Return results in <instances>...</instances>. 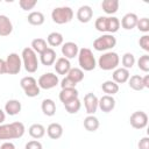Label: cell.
<instances>
[{"label":"cell","instance_id":"30","mask_svg":"<svg viewBox=\"0 0 149 149\" xmlns=\"http://www.w3.org/2000/svg\"><path fill=\"white\" fill-rule=\"evenodd\" d=\"M101 88H102L104 93H106L107 95H113V94L119 92V85L115 81H113V80L104 81L102 85H101Z\"/></svg>","mask_w":149,"mask_h":149},{"label":"cell","instance_id":"18","mask_svg":"<svg viewBox=\"0 0 149 149\" xmlns=\"http://www.w3.org/2000/svg\"><path fill=\"white\" fill-rule=\"evenodd\" d=\"M54 66H55V71L58 74H68V72L71 69L70 61L64 57H59L58 59H56V62L54 63Z\"/></svg>","mask_w":149,"mask_h":149},{"label":"cell","instance_id":"36","mask_svg":"<svg viewBox=\"0 0 149 149\" xmlns=\"http://www.w3.org/2000/svg\"><path fill=\"white\" fill-rule=\"evenodd\" d=\"M137 66L140 70L148 72L149 71V55H143L137 59Z\"/></svg>","mask_w":149,"mask_h":149},{"label":"cell","instance_id":"41","mask_svg":"<svg viewBox=\"0 0 149 149\" xmlns=\"http://www.w3.org/2000/svg\"><path fill=\"white\" fill-rule=\"evenodd\" d=\"M24 149H42V143L37 140H33L26 143Z\"/></svg>","mask_w":149,"mask_h":149},{"label":"cell","instance_id":"2","mask_svg":"<svg viewBox=\"0 0 149 149\" xmlns=\"http://www.w3.org/2000/svg\"><path fill=\"white\" fill-rule=\"evenodd\" d=\"M94 27L98 31L113 35L120 28V20L115 16H99L94 22Z\"/></svg>","mask_w":149,"mask_h":149},{"label":"cell","instance_id":"25","mask_svg":"<svg viewBox=\"0 0 149 149\" xmlns=\"http://www.w3.org/2000/svg\"><path fill=\"white\" fill-rule=\"evenodd\" d=\"M42 112L47 116H54L56 113V104L52 99H44L41 105Z\"/></svg>","mask_w":149,"mask_h":149},{"label":"cell","instance_id":"3","mask_svg":"<svg viewBox=\"0 0 149 149\" xmlns=\"http://www.w3.org/2000/svg\"><path fill=\"white\" fill-rule=\"evenodd\" d=\"M78 63L81 70L84 71H92L97 66V62L94 58L93 52L88 48H81L78 52Z\"/></svg>","mask_w":149,"mask_h":149},{"label":"cell","instance_id":"5","mask_svg":"<svg viewBox=\"0 0 149 149\" xmlns=\"http://www.w3.org/2000/svg\"><path fill=\"white\" fill-rule=\"evenodd\" d=\"M120 63L119 55L114 51H107L102 54L99 59H98V65L101 70L109 71V70H115Z\"/></svg>","mask_w":149,"mask_h":149},{"label":"cell","instance_id":"1","mask_svg":"<svg viewBox=\"0 0 149 149\" xmlns=\"http://www.w3.org/2000/svg\"><path fill=\"white\" fill-rule=\"evenodd\" d=\"M24 130V125L19 121L7 125H0V140L20 139L23 136Z\"/></svg>","mask_w":149,"mask_h":149},{"label":"cell","instance_id":"13","mask_svg":"<svg viewBox=\"0 0 149 149\" xmlns=\"http://www.w3.org/2000/svg\"><path fill=\"white\" fill-rule=\"evenodd\" d=\"M79 52V48L74 42H65L62 45V54L64 56V58L66 59H71L74 58L76 56H78Z\"/></svg>","mask_w":149,"mask_h":149},{"label":"cell","instance_id":"43","mask_svg":"<svg viewBox=\"0 0 149 149\" xmlns=\"http://www.w3.org/2000/svg\"><path fill=\"white\" fill-rule=\"evenodd\" d=\"M7 73V66H6V61L0 58V74Z\"/></svg>","mask_w":149,"mask_h":149},{"label":"cell","instance_id":"42","mask_svg":"<svg viewBox=\"0 0 149 149\" xmlns=\"http://www.w3.org/2000/svg\"><path fill=\"white\" fill-rule=\"evenodd\" d=\"M139 149H149V137L144 136L139 141Z\"/></svg>","mask_w":149,"mask_h":149},{"label":"cell","instance_id":"21","mask_svg":"<svg viewBox=\"0 0 149 149\" xmlns=\"http://www.w3.org/2000/svg\"><path fill=\"white\" fill-rule=\"evenodd\" d=\"M78 94H79V92L77 91V88H63L59 92V100L64 105V104H66L73 99H77Z\"/></svg>","mask_w":149,"mask_h":149},{"label":"cell","instance_id":"4","mask_svg":"<svg viewBox=\"0 0 149 149\" xmlns=\"http://www.w3.org/2000/svg\"><path fill=\"white\" fill-rule=\"evenodd\" d=\"M21 56H22V62H23V66L26 71L29 73L36 72L38 69V59H37L36 52L30 47H27L22 50Z\"/></svg>","mask_w":149,"mask_h":149},{"label":"cell","instance_id":"32","mask_svg":"<svg viewBox=\"0 0 149 149\" xmlns=\"http://www.w3.org/2000/svg\"><path fill=\"white\" fill-rule=\"evenodd\" d=\"M128 85L130 88H133L134 91H142L144 88L143 86V81H142V77L139 74H134L132 77H129L128 79Z\"/></svg>","mask_w":149,"mask_h":149},{"label":"cell","instance_id":"27","mask_svg":"<svg viewBox=\"0 0 149 149\" xmlns=\"http://www.w3.org/2000/svg\"><path fill=\"white\" fill-rule=\"evenodd\" d=\"M27 20H28V22H29L30 24H33V26H41V24L44 23V20H45V19H44L43 13H41V12H38V10H34V12H31V13L28 14Z\"/></svg>","mask_w":149,"mask_h":149},{"label":"cell","instance_id":"35","mask_svg":"<svg viewBox=\"0 0 149 149\" xmlns=\"http://www.w3.org/2000/svg\"><path fill=\"white\" fill-rule=\"evenodd\" d=\"M121 62H122L123 68L127 69V70H129V69H132V68L134 66V64H135V56H134L132 52H126V54L122 56Z\"/></svg>","mask_w":149,"mask_h":149},{"label":"cell","instance_id":"17","mask_svg":"<svg viewBox=\"0 0 149 149\" xmlns=\"http://www.w3.org/2000/svg\"><path fill=\"white\" fill-rule=\"evenodd\" d=\"M137 20H139V17H137V15L135 13H127L126 15H123L120 24L122 26L123 29L130 30V29H133V28L136 27Z\"/></svg>","mask_w":149,"mask_h":149},{"label":"cell","instance_id":"29","mask_svg":"<svg viewBox=\"0 0 149 149\" xmlns=\"http://www.w3.org/2000/svg\"><path fill=\"white\" fill-rule=\"evenodd\" d=\"M84 128L87 132H95L99 128V120L94 115H88L84 119Z\"/></svg>","mask_w":149,"mask_h":149},{"label":"cell","instance_id":"28","mask_svg":"<svg viewBox=\"0 0 149 149\" xmlns=\"http://www.w3.org/2000/svg\"><path fill=\"white\" fill-rule=\"evenodd\" d=\"M63 41H64L63 35L61 33H58V31H52L47 37V42L51 47H59V45L63 44Z\"/></svg>","mask_w":149,"mask_h":149},{"label":"cell","instance_id":"16","mask_svg":"<svg viewBox=\"0 0 149 149\" xmlns=\"http://www.w3.org/2000/svg\"><path fill=\"white\" fill-rule=\"evenodd\" d=\"M56 51L52 49V48H47V50H44L41 55H40V59H41V63L45 66H50L52 65L55 62H56Z\"/></svg>","mask_w":149,"mask_h":149},{"label":"cell","instance_id":"7","mask_svg":"<svg viewBox=\"0 0 149 149\" xmlns=\"http://www.w3.org/2000/svg\"><path fill=\"white\" fill-rule=\"evenodd\" d=\"M20 85L22 87V90L24 91L26 95L29 97V98H34V97H37L40 94V86L36 81V79L31 76H27V77H23L21 80H20Z\"/></svg>","mask_w":149,"mask_h":149},{"label":"cell","instance_id":"37","mask_svg":"<svg viewBox=\"0 0 149 149\" xmlns=\"http://www.w3.org/2000/svg\"><path fill=\"white\" fill-rule=\"evenodd\" d=\"M136 27L142 33H148L149 31V19L148 17H142V19H139L137 20V23H136Z\"/></svg>","mask_w":149,"mask_h":149},{"label":"cell","instance_id":"12","mask_svg":"<svg viewBox=\"0 0 149 149\" xmlns=\"http://www.w3.org/2000/svg\"><path fill=\"white\" fill-rule=\"evenodd\" d=\"M98 102H99V99L97 98L95 94L93 93H86L85 97H84V106H85V109H86V113L88 115H93L97 109H98Z\"/></svg>","mask_w":149,"mask_h":149},{"label":"cell","instance_id":"22","mask_svg":"<svg viewBox=\"0 0 149 149\" xmlns=\"http://www.w3.org/2000/svg\"><path fill=\"white\" fill-rule=\"evenodd\" d=\"M13 31V24L8 16L0 15V36H8Z\"/></svg>","mask_w":149,"mask_h":149},{"label":"cell","instance_id":"45","mask_svg":"<svg viewBox=\"0 0 149 149\" xmlns=\"http://www.w3.org/2000/svg\"><path fill=\"white\" fill-rule=\"evenodd\" d=\"M142 81H143L144 88H149V74H146L144 77H142Z\"/></svg>","mask_w":149,"mask_h":149},{"label":"cell","instance_id":"23","mask_svg":"<svg viewBox=\"0 0 149 149\" xmlns=\"http://www.w3.org/2000/svg\"><path fill=\"white\" fill-rule=\"evenodd\" d=\"M47 134L52 140H58L63 135V127L57 122H52L47 128Z\"/></svg>","mask_w":149,"mask_h":149},{"label":"cell","instance_id":"6","mask_svg":"<svg viewBox=\"0 0 149 149\" xmlns=\"http://www.w3.org/2000/svg\"><path fill=\"white\" fill-rule=\"evenodd\" d=\"M72 17H73V10L68 6L56 7L51 12V19L57 24L68 23V22H70L72 20Z\"/></svg>","mask_w":149,"mask_h":149},{"label":"cell","instance_id":"24","mask_svg":"<svg viewBox=\"0 0 149 149\" xmlns=\"http://www.w3.org/2000/svg\"><path fill=\"white\" fill-rule=\"evenodd\" d=\"M101 8L108 15L115 14L119 9V1L118 0H104L101 2Z\"/></svg>","mask_w":149,"mask_h":149},{"label":"cell","instance_id":"26","mask_svg":"<svg viewBox=\"0 0 149 149\" xmlns=\"http://www.w3.org/2000/svg\"><path fill=\"white\" fill-rule=\"evenodd\" d=\"M28 132H29V135H30L33 139L38 140V139H42V137L44 136V134H45V128H44V126L41 125V123H34V125H31V126L29 127Z\"/></svg>","mask_w":149,"mask_h":149},{"label":"cell","instance_id":"40","mask_svg":"<svg viewBox=\"0 0 149 149\" xmlns=\"http://www.w3.org/2000/svg\"><path fill=\"white\" fill-rule=\"evenodd\" d=\"M139 44L144 51H149V35H143L142 37H140Z\"/></svg>","mask_w":149,"mask_h":149},{"label":"cell","instance_id":"14","mask_svg":"<svg viewBox=\"0 0 149 149\" xmlns=\"http://www.w3.org/2000/svg\"><path fill=\"white\" fill-rule=\"evenodd\" d=\"M98 107L105 112V113H109L114 109L115 107V99L113 98V95H102L100 99H99V102H98Z\"/></svg>","mask_w":149,"mask_h":149},{"label":"cell","instance_id":"20","mask_svg":"<svg viewBox=\"0 0 149 149\" xmlns=\"http://www.w3.org/2000/svg\"><path fill=\"white\" fill-rule=\"evenodd\" d=\"M21 108H22L21 102L16 99H10L5 104V112L8 115H12V116L19 114L21 112Z\"/></svg>","mask_w":149,"mask_h":149},{"label":"cell","instance_id":"15","mask_svg":"<svg viewBox=\"0 0 149 149\" xmlns=\"http://www.w3.org/2000/svg\"><path fill=\"white\" fill-rule=\"evenodd\" d=\"M93 16V9L88 6V5H84V6H80L77 10V19L79 22L81 23H87L91 21Z\"/></svg>","mask_w":149,"mask_h":149},{"label":"cell","instance_id":"44","mask_svg":"<svg viewBox=\"0 0 149 149\" xmlns=\"http://www.w3.org/2000/svg\"><path fill=\"white\" fill-rule=\"evenodd\" d=\"M0 149H15V146L12 142H5L1 144Z\"/></svg>","mask_w":149,"mask_h":149},{"label":"cell","instance_id":"19","mask_svg":"<svg viewBox=\"0 0 149 149\" xmlns=\"http://www.w3.org/2000/svg\"><path fill=\"white\" fill-rule=\"evenodd\" d=\"M113 81H115L118 85L119 84H123L126 81H128L130 74H129V70L125 69V68H116L113 72Z\"/></svg>","mask_w":149,"mask_h":149},{"label":"cell","instance_id":"10","mask_svg":"<svg viewBox=\"0 0 149 149\" xmlns=\"http://www.w3.org/2000/svg\"><path fill=\"white\" fill-rule=\"evenodd\" d=\"M59 83V79L57 77V74L52 73V72H47V73H43L40 78H38V86L40 88H43V90H50V88H54L55 86H57Z\"/></svg>","mask_w":149,"mask_h":149},{"label":"cell","instance_id":"31","mask_svg":"<svg viewBox=\"0 0 149 149\" xmlns=\"http://www.w3.org/2000/svg\"><path fill=\"white\" fill-rule=\"evenodd\" d=\"M68 78H70L73 83L78 84L84 79V71L80 68H71L70 71L68 72Z\"/></svg>","mask_w":149,"mask_h":149},{"label":"cell","instance_id":"34","mask_svg":"<svg viewBox=\"0 0 149 149\" xmlns=\"http://www.w3.org/2000/svg\"><path fill=\"white\" fill-rule=\"evenodd\" d=\"M64 107H65V109H66L68 113H70V114H76V113L79 112V109H80V107H81V102H80V100L77 98V99H73V100H71V101L64 104Z\"/></svg>","mask_w":149,"mask_h":149},{"label":"cell","instance_id":"39","mask_svg":"<svg viewBox=\"0 0 149 149\" xmlns=\"http://www.w3.org/2000/svg\"><path fill=\"white\" fill-rule=\"evenodd\" d=\"M61 87H62V90L63 88H76V83H73L70 78H68V77H65V78H63L62 79V81H61Z\"/></svg>","mask_w":149,"mask_h":149},{"label":"cell","instance_id":"11","mask_svg":"<svg viewBox=\"0 0 149 149\" xmlns=\"http://www.w3.org/2000/svg\"><path fill=\"white\" fill-rule=\"evenodd\" d=\"M130 126L135 129H143L148 125V115L143 111H136L134 112L129 118Z\"/></svg>","mask_w":149,"mask_h":149},{"label":"cell","instance_id":"46","mask_svg":"<svg viewBox=\"0 0 149 149\" xmlns=\"http://www.w3.org/2000/svg\"><path fill=\"white\" fill-rule=\"evenodd\" d=\"M5 119H6V114H5V111H2V109L0 108V125H2V122L5 121Z\"/></svg>","mask_w":149,"mask_h":149},{"label":"cell","instance_id":"38","mask_svg":"<svg viewBox=\"0 0 149 149\" xmlns=\"http://www.w3.org/2000/svg\"><path fill=\"white\" fill-rule=\"evenodd\" d=\"M37 1L36 0H20L19 5L23 10H30L36 6Z\"/></svg>","mask_w":149,"mask_h":149},{"label":"cell","instance_id":"9","mask_svg":"<svg viewBox=\"0 0 149 149\" xmlns=\"http://www.w3.org/2000/svg\"><path fill=\"white\" fill-rule=\"evenodd\" d=\"M6 66H7V73L9 74H17L21 71L22 61L20 56L16 52H12L6 58Z\"/></svg>","mask_w":149,"mask_h":149},{"label":"cell","instance_id":"33","mask_svg":"<svg viewBox=\"0 0 149 149\" xmlns=\"http://www.w3.org/2000/svg\"><path fill=\"white\" fill-rule=\"evenodd\" d=\"M36 54H42L44 50H47V48H48V45H47V41L45 40H43V38H35V40H33L31 41V47H30Z\"/></svg>","mask_w":149,"mask_h":149},{"label":"cell","instance_id":"8","mask_svg":"<svg viewBox=\"0 0 149 149\" xmlns=\"http://www.w3.org/2000/svg\"><path fill=\"white\" fill-rule=\"evenodd\" d=\"M116 44V38L112 34H102L93 41V48L97 51H106L114 48Z\"/></svg>","mask_w":149,"mask_h":149}]
</instances>
